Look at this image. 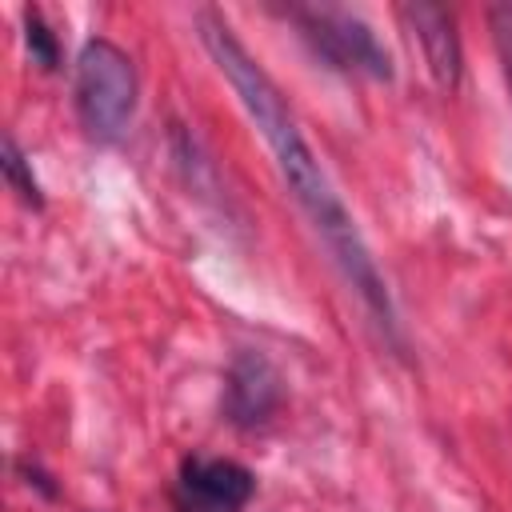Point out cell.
Returning a JSON list of instances; mask_svg holds the SVG:
<instances>
[{
    "mask_svg": "<svg viewBox=\"0 0 512 512\" xmlns=\"http://www.w3.org/2000/svg\"><path fill=\"white\" fill-rule=\"evenodd\" d=\"M24 24H28V48H32V60L40 64V68H56L60 64V52H56V36L48 32V24L40 20V12H28L24 16Z\"/></svg>",
    "mask_w": 512,
    "mask_h": 512,
    "instance_id": "obj_9",
    "label": "cell"
},
{
    "mask_svg": "<svg viewBox=\"0 0 512 512\" xmlns=\"http://www.w3.org/2000/svg\"><path fill=\"white\" fill-rule=\"evenodd\" d=\"M256 492V480L236 460L192 456L180 464L172 512H240Z\"/></svg>",
    "mask_w": 512,
    "mask_h": 512,
    "instance_id": "obj_4",
    "label": "cell"
},
{
    "mask_svg": "<svg viewBox=\"0 0 512 512\" xmlns=\"http://www.w3.org/2000/svg\"><path fill=\"white\" fill-rule=\"evenodd\" d=\"M76 112L92 140L112 144L136 112V68L112 40H88L76 56Z\"/></svg>",
    "mask_w": 512,
    "mask_h": 512,
    "instance_id": "obj_2",
    "label": "cell"
},
{
    "mask_svg": "<svg viewBox=\"0 0 512 512\" xmlns=\"http://www.w3.org/2000/svg\"><path fill=\"white\" fill-rule=\"evenodd\" d=\"M396 16H400L404 32L420 44V56H424L432 80L440 88H456L460 84V36H456L452 12L440 4H400Z\"/></svg>",
    "mask_w": 512,
    "mask_h": 512,
    "instance_id": "obj_5",
    "label": "cell"
},
{
    "mask_svg": "<svg viewBox=\"0 0 512 512\" xmlns=\"http://www.w3.org/2000/svg\"><path fill=\"white\" fill-rule=\"evenodd\" d=\"M280 400V380L260 356H240L228 372V412L236 424H264Z\"/></svg>",
    "mask_w": 512,
    "mask_h": 512,
    "instance_id": "obj_6",
    "label": "cell"
},
{
    "mask_svg": "<svg viewBox=\"0 0 512 512\" xmlns=\"http://www.w3.org/2000/svg\"><path fill=\"white\" fill-rule=\"evenodd\" d=\"M0 168H4V180H8V188L28 204V208H40L44 204V196H40V184H36V176H32V168H28V160H24V152H20V144L12 140V136H4V152H0Z\"/></svg>",
    "mask_w": 512,
    "mask_h": 512,
    "instance_id": "obj_7",
    "label": "cell"
},
{
    "mask_svg": "<svg viewBox=\"0 0 512 512\" xmlns=\"http://www.w3.org/2000/svg\"><path fill=\"white\" fill-rule=\"evenodd\" d=\"M488 28H492V44H496L508 92H512V4H492L488 8Z\"/></svg>",
    "mask_w": 512,
    "mask_h": 512,
    "instance_id": "obj_8",
    "label": "cell"
},
{
    "mask_svg": "<svg viewBox=\"0 0 512 512\" xmlns=\"http://www.w3.org/2000/svg\"><path fill=\"white\" fill-rule=\"evenodd\" d=\"M288 16L300 24L304 40L316 48V56H324L332 68L340 72H360V76H372V80H388L392 76V64H388V52L380 48L376 32L344 12V8H288Z\"/></svg>",
    "mask_w": 512,
    "mask_h": 512,
    "instance_id": "obj_3",
    "label": "cell"
},
{
    "mask_svg": "<svg viewBox=\"0 0 512 512\" xmlns=\"http://www.w3.org/2000/svg\"><path fill=\"white\" fill-rule=\"evenodd\" d=\"M200 40H204L208 56L216 60V68L236 88V96H240L244 112L252 116V124L260 128L264 144L272 148L284 184L292 188L296 204L304 208V216L312 220V228L328 244L336 268L356 288V296L376 316V324L396 340V312H392L388 284H384V276H380V268H376V260H372V252H368V244H364L352 212L336 196V188L324 176L320 160L312 156V148H308V140H304V132H300L288 100L280 96L276 80L260 68V60H252V52L232 36V28L216 12H200Z\"/></svg>",
    "mask_w": 512,
    "mask_h": 512,
    "instance_id": "obj_1",
    "label": "cell"
}]
</instances>
